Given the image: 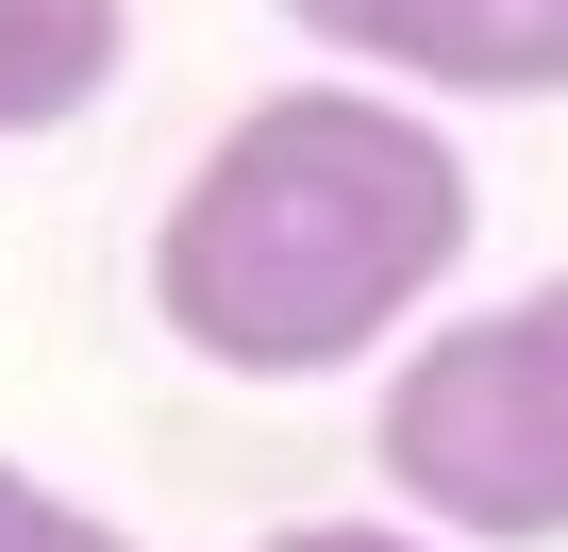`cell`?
Here are the masks:
<instances>
[{"label": "cell", "instance_id": "8", "mask_svg": "<svg viewBox=\"0 0 568 552\" xmlns=\"http://www.w3.org/2000/svg\"><path fill=\"white\" fill-rule=\"evenodd\" d=\"M535 302H551V319H568V268H551V285H535Z\"/></svg>", "mask_w": 568, "mask_h": 552}, {"label": "cell", "instance_id": "1", "mask_svg": "<svg viewBox=\"0 0 568 552\" xmlns=\"http://www.w3.org/2000/svg\"><path fill=\"white\" fill-rule=\"evenodd\" d=\"M468 234H485V184L435 101L368 68L267 84L251 118L201 134V168L151 218V319L234 385H335L435 335Z\"/></svg>", "mask_w": 568, "mask_h": 552}, {"label": "cell", "instance_id": "3", "mask_svg": "<svg viewBox=\"0 0 568 552\" xmlns=\"http://www.w3.org/2000/svg\"><path fill=\"white\" fill-rule=\"evenodd\" d=\"M335 68L402 101H568V0H352Z\"/></svg>", "mask_w": 568, "mask_h": 552}, {"label": "cell", "instance_id": "7", "mask_svg": "<svg viewBox=\"0 0 568 552\" xmlns=\"http://www.w3.org/2000/svg\"><path fill=\"white\" fill-rule=\"evenodd\" d=\"M284 18H302V34H318V51H335V34H352V0H284Z\"/></svg>", "mask_w": 568, "mask_h": 552}, {"label": "cell", "instance_id": "2", "mask_svg": "<svg viewBox=\"0 0 568 552\" xmlns=\"http://www.w3.org/2000/svg\"><path fill=\"white\" fill-rule=\"evenodd\" d=\"M368 469H385V519L452 552H568V319L518 285L402 335L368 402Z\"/></svg>", "mask_w": 568, "mask_h": 552}, {"label": "cell", "instance_id": "6", "mask_svg": "<svg viewBox=\"0 0 568 552\" xmlns=\"http://www.w3.org/2000/svg\"><path fill=\"white\" fill-rule=\"evenodd\" d=\"M251 552H452V535H418V519H284Z\"/></svg>", "mask_w": 568, "mask_h": 552}, {"label": "cell", "instance_id": "4", "mask_svg": "<svg viewBox=\"0 0 568 552\" xmlns=\"http://www.w3.org/2000/svg\"><path fill=\"white\" fill-rule=\"evenodd\" d=\"M118 68H134V0H0V151L101 118Z\"/></svg>", "mask_w": 568, "mask_h": 552}, {"label": "cell", "instance_id": "5", "mask_svg": "<svg viewBox=\"0 0 568 552\" xmlns=\"http://www.w3.org/2000/svg\"><path fill=\"white\" fill-rule=\"evenodd\" d=\"M0 552H134L101 502H68L51 469H18V452H0Z\"/></svg>", "mask_w": 568, "mask_h": 552}]
</instances>
